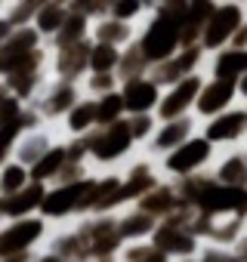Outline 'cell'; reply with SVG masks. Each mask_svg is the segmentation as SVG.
Instances as JSON below:
<instances>
[{
    "instance_id": "37",
    "label": "cell",
    "mask_w": 247,
    "mask_h": 262,
    "mask_svg": "<svg viewBox=\"0 0 247 262\" xmlns=\"http://www.w3.org/2000/svg\"><path fill=\"white\" fill-rule=\"evenodd\" d=\"M0 204H4V201H0ZM0 222H4V210H0Z\"/></svg>"
},
{
    "instance_id": "13",
    "label": "cell",
    "mask_w": 247,
    "mask_h": 262,
    "mask_svg": "<svg viewBox=\"0 0 247 262\" xmlns=\"http://www.w3.org/2000/svg\"><path fill=\"white\" fill-rule=\"evenodd\" d=\"M50 148H53V142H50V136H47V129H34V133H22V136L16 139V145H13L10 158L31 170V167H34V164L50 151Z\"/></svg>"
},
{
    "instance_id": "14",
    "label": "cell",
    "mask_w": 247,
    "mask_h": 262,
    "mask_svg": "<svg viewBox=\"0 0 247 262\" xmlns=\"http://www.w3.org/2000/svg\"><path fill=\"white\" fill-rule=\"evenodd\" d=\"M192 139V120L189 117H179V120H164V123H158L155 126V136H152V145L158 148V151H173V148H179L182 142H189Z\"/></svg>"
},
{
    "instance_id": "5",
    "label": "cell",
    "mask_w": 247,
    "mask_h": 262,
    "mask_svg": "<svg viewBox=\"0 0 247 262\" xmlns=\"http://www.w3.org/2000/svg\"><path fill=\"white\" fill-rule=\"evenodd\" d=\"M84 96H80V90H77V83H68V80H53V83H47L44 90H40V96L31 102V108L44 117V120H65V114L80 102Z\"/></svg>"
},
{
    "instance_id": "11",
    "label": "cell",
    "mask_w": 247,
    "mask_h": 262,
    "mask_svg": "<svg viewBox=\"0 0 247 262\" xmlns=\"http://www.w3.org/2000/svg\"><path fill=\"white\" fill-rule=\"evenodd\" d=\"M44 194L47 188L31 182L25 191L7 198L4 204H0V210H4V222H13V219H25V216H37L40 213V204H44Z\"/></svg>"
},
{
    "instance_id": "31",
    "label": "cell",
    "mask_w": 247,
    "mask_h": 262,
    "mask_svg": "<svg viewBox=\"0 0 247 262\" xmlns=\"http://www.w3.org/2000/svg\"><path fill=\"white\" fill-rule=\"evenodd\" d=\"M219 179H222V185H229V188L241 185V182H244V164H241L238 158H235V161H225L222 170H219Z\"/></svg>"
},
{
    "instance_id": "19",
    "label": "cell",
    "mask_w": 247,
    "mask_h": 262,
    "mask_svg": "<svg viewBox=\"0 0 247 262\" xmlns=\"http://www.w3.org/2000/svg\"><path fill=\"white\" fill-rule=\"evenodd\" d=\"M155 228H158V222L152 216H146L142 210H133L130 216L117 219V237H120V244L123 241H127V244H142V241H149L155 234Z\"/></svg>"
},
{
    "instance_id": "2",
    "label": "cell",
    "mask_w": 247,
    "mask_h": 262,
    "mask_svg": "<svg viewBox=\"0 0 247 262\" xmlns=\"http://www.w3.org/2000/svg\"><path fill=\"white\" fill-rule=\"evenodd\" d=\"M50 222L44 216H25L13 222H0V259L13 256H34L37 247L47 241Z\"/></svg>"
},
{
    "instance_id": "12",
    "label": "cell",
    "mask_w": 247,
    "mask_h": 262,
    "mask_svg": "<svg viewBox=\"0 0 247 262\" xmlns=\"http://www.w3.org/2000/svg\"><path fill=\"white\" fill-rule=\"evenodd\" d=\"M238 19H241L238 7H216V10H213V16L207 19L204 31H201L204 47H219V43H225V40L235 34Z\"/></svg>"
},
{
    "instance_id": "15",
    "label": "cell",
    "mask_w": 247,
    "mask_h": 262,
    "mask_svg": "<svg viewBox=\"0 0 247 262\" xmlns=\"http://www.w3.org/2000/svg\"><path fill=\"white\" fill-rule=\"evenodd\" d=\"M65 19H68V4H37L31 28L40 34V40H56Z\"/></svg>"
},
{
    "instance_id": "23",
    "label": "cell",
    "mask_w": 247,
    "mask_h": 262,
    "mask_svg": "<svg viewBox=\"0 0 247 262\" xmlns=\"http://www.w3.org/2000/svg\"><path fill=\"white\" fill-rule=\"evenodd\" d=\"M244 123H247V114H241V111H235V114H222V117H216L213 123H207L204 139H207V142L232 139V136H238L241 129H244Z\"/></svg>"
},
{
    "instance_id": "29",
    "label": "cell",
    "mask_w": 247,
    "mask_h": 262,
    "mask_svg": "<svg viewBox=\"0 0 247 262\" xmlns=\"http://www.w3.org/2000/svg\"><path fill=\"white\" fill-rule=\"evenodd\" d=\"M155 117L152 114H136V117H127V126H130V136L133 142H142V139H152L155 136Z\"/></svg>"
},
{
    "instance_id": "24",
    "label": "cell",
    "mask_w": 247,
    "mask_h": 262,
    "mask_svg": "<svg viewBox=\"0 0 247 262\" xmlns=\"http://www.w3.org/2000/svg\"><path fill=\"white\" fill-rule=\"evenodd\" d=\"M120 65V50L105 47V43H93L90 47V62H87V74H114Z\"/></svg>"
},
{
    "instance_id": "4",
    "label": "cell",
    "mask_w": 247,
    "mask_h": 262,
    "mask_svg": "<svg viewBox=\"0 0 247 262\" xmlns=\"http://www.w3.org/2000/svg\"><path fill=\"white\" fill-rule=\"evenodd\" d=\"M130 148H133V136H130L127 117L111 123V126H99L87 136V155L93 161H102V164H111V161L123 158Z\"/></svg>"
},
{
    "instance_id": "30",
    "label": "cell",
    "mask_w": 247,
    "mask_h": 262,
    "mask_svg": "<svg viewBox=\"0 0 247 262\" xmlns=\"http://www.w3.org/2000/svg\"><path fill=\"white\" fill-rule=\"evenodd\" d=\"M142 13V4H136V0H123V4H111L108 7V16L123 22V25H130V19H136Z\"/></svg>"
},
{
    "instance_id": "16",
    "label": "cell",
    "mask_w": 247,
    "mask_h": 262,
    "mask_svg": "<svg viewBox=\"0 0 247 262\" xmlns=\"http://www.w3.org/2000/svg\"><path fill=\"white\" fill-rule=\"evenodd\" d=\"M65 164H68V145H53V148L31 167V182H37V185H44V188L56 185V179H59V173H62Z\"/></svg>"
},
{
    "instance_id": "1",
    "label": "cell",
    "mask_w": 247,
    "mask_h": 262,
    "mask_svg": "<svg viewBox=\"0 0 247 262\" xmlns=\"http://www.w3.org/2000/svg\"><path fill=\"white\" fill-rule=\"evenodd\" d=\"M182 19H186L182 4L158 10V16L152 19V25L146 28V34L139 40V53H142L146 62L161 65V62H167L179 53V47H182Z\"/></svg>"
},
{
    "instance_id": "3",
    "label": "cell",
    "mask_w": 247,
    "mask_h": 262,
    "mask_svg": "<svg viewBox=\"0 0 247 262\" xmlns=\"http://www.w3.org/2000/svg\"><path fill=\"white\" fill-rule=\"evenodd\" d=\"M93 182L96 179L87 176V179L71 182V185H53V188H47L37 216H44L50 222V219H65V216L80 213V210H93Z\"/></svg>"
},
{
    "instance_id": "18",
    "label": "cell",
    "mask_w": 247,
    "mask_h": 262,
    "mask_svg": "<svg viewBox=\"0 0 247 262\" xmlns=\"http://www.w3.org/2000/svg\"><path fill=\"white\" fill-rule=\"evenodd\" d=\"M179 207V198H176V191H170V188H164V185H155L149 194H142L139 201H136V210H142L146 216H152L155 222L158 219H167V216H173V210Z\"/></svg>"
},
{
    "instance_id": "20",
    "label": "cell",
    "mask_w": 247,
    "mask_h": 262,
    "mask_svg": "<svg viewBox=\"0 0 247 262\" xmlns=\"http://www.w3.org/2000/svg\"><path fill=\"white\" fill-rule=\"evenodd\" d=\"M130 37H133V28L123 25V22H117V19H111V16L99 19V22L90 28V40H93V43H105V47H114V50H120Z\"/></svg>"
},
{
    "instance_id": "7",
    "label": "cell",
    "mask_w": 247,
    "mask_h": 262,
    "mask_svg": "<svg viewBox=\"0 0 247 262\" xmlns=\"http://www.w3.org/2000/svg\"><path fill=\"white\" fill-rule=\"evenodd\" d=\"M120 99H123V111L130 117L136 114H152L158 111V102H161V86L152 80V77H133V80H123V86L117 90Z\"/></svg>"
},
{
    "instance_id": "17",
    "label": "cell",
    "mask_w": 247,
    "mask_h": 262,
    "mask_svg": "<svg viewBox=\"0 0 247 262\" xmlns=\"http://www.w3.org/2000/svg\"><path fill=\"white\" fill-rule=\"evenodd\" d=\"M235 96V86L229 83V80H210V83H204L201 86V93H198V102H195V108L201 111V114H207V117H213V114H219L225 105H229V99Z\"/></svg>"
},
{
    "instance_id": "33",
    "label": "cell",
    "mask_w": 247,
    "mask_h": 262,
    "mask_svg": "<svg viewBox=\"0 0 247 262\" xmlns=\"http://www.w3.org/2000/svg\"><path fill=\"white\" fill-rule=\"evenodd\" d=\"M13 31H16V28L10 25V19H7L4 13H0V47H4V43H7V40L13 37Z\"/></svg>"
},
{
    "instance_id": "35",
    "label": "cell",
    "mask_w": 247,
    "mask_h": 262,
    "mask_svg": "<svg viewBox=\"0 0 247 262\" xmlns=\"http://www.w3.org/2000/svg\"><path fill=\"white\" fill-rule=\"evenodd\" d=\"M4 161H10V151H7L4 145H0V164H4Z\"/></svg>"
},
{
    "instance_id": "38",
    "label": "cell",
    "mask_w": 247,
    "mask_h": 262,
    "mask_svg": "<svg viewBox=\"0 0 247 262\" xmlns=\"http://www.w3.org/2000/svg\"><path fill=\"white\" fill-rule=\"evenodd\" d=\"M179 262H192V259H179Z\"/></svg>"
},
{
    "instance_id": "28",
    "label": "cell",
    "mask_w": 247,
    "mask_h": 262,
    "mask_svg": "<svg viewBox=\"0 0 247 262\" xmlns=\"http://www.w3.org/2000/svg\"><path fill=\"white\" fill-rule=\"evenodd\" d=\"M87 93H90V99L117 93V74H87Z\"/></svg>"
},
{
    "instance_id": "27",
    "label": "cell",
    "mask_w": 247,
    "mask_h": 262,
    "mask_svg": "<svg viewBox=\"0 0 247 262\" xmlns=\"http://www.w3.org/2000/svg\"><path fill=\"white\" fill-rule=\"evenodd\" d=\"M34 13H37L34 0H13V4H4V16L10 19L13 28H28L34 22Z\"/></svg>"
},
{
    "instance_id": "21",
    "label": "cell",
    "mask_w": 247,
    "mask_h": 262,
    "mask_svg": "<svg viewBox=\"0 0 247 262\" xmlns=\"http://www.w3.org/2000/svg\"><path fill=\"white\" fill-rule=\"evenodd\" d=\"M28 185H31V170L28 167H22L13 158L0 164V201H7V198L25 191Z\"/></svg>"
},
{
    "instance_id": "32",
    "label": "cell",
    "mask_w": 247,
    "mask_h": 262,
    "mask_svg": "<svg viewBox=\"0 0 247 262\" xmlns=\"http://www.w3.org/2000/svg\"><path fill=\"white\" fill-rule=\"evenodd\" d=\"M31 262H65L59 253H53V250H37L34 256H31Z\"/></svg>"
},
{
    "instance_id": "8",
    "label": "cell",
    "mask_w": 247,
    "mask_h": 262,
    "mask_svg": "<svg viewBox=\"0 0 247 262\" xmlns=\"http://www.w3.org/2000/svg\"><path fill=\"white\" fill-rule=\"evenodd\" d=\"M90 47L93 40H84V43H74V47H53V74L56 80H68L74 83L80 74H87V62H90Z\"/></svg>"
},
{
    "instance_id": "36",
    "label": "cell",
    "mask_w": 247,
    "mask_h": 262,
    "mask_svg": "<svg viewBox=\"0 0 247 262\" xmlns=\"http://www.w3.org/2000/svg\"><path fill=\"white\" fill-rule=\"evenodd\" d=\"M241 93H247V74L241 77Z\"/></svg>"
},
{
    "instance_id": "10",
    "label": "cell",
    "mask_w": 247,
    "mask_h": 262,
    "mask_svg": "<svg viewBox=\"0 0 247 262\" xmlns=\"http://www.w3.org/2000/svg\"><path fill=\"white\" fill-rule=\"evenodd\" d=\"M207 158H210V142L192 136L189 142H182L179 148H173V151L164 158V167H167L170 173H176V176H189V173H195Z\"/></svg>"
},
{
    "instance_id": "22",
    "label": "cell",
    "mask_w": 247,
    "mask_h": 262,
    "mask_svg": "<svg viewBox=\"0 0 247 262\" xmlns=\"http://www.w3.org/2000/svg\"><path fill=\"white\" fill-rule=\"evenodd\" d=\"M65 129L71 136H77V139H84V136H90L93 129H99L96 126V102L93 99H80L68 114H65Z\"/></svg>"
},
{
    "instance_id": "9",
    "label": "cell",
    "mask_w": 247,
    "mask_h": 262,
    "mask_svg": "<svg viewBox=\"0 0 247 262\" xmlns=\"http://www.w3.org/2000/svg\"><path fill=\"white\" fill-rule=\"evenodd\" d=\"M192 201L204 213H222V210H241V207H247V194L241 188H229V185H198L192 191Z\"/></svg>"
},
{
    "instance_id": "6",
    "label": "cell",
    "mask_w": 247,
    "mask_h": 262,
    "mask_svg": "<svg viewBox=\"0 0 247 262\" xmlns=\"http://www.w3.org/2000/svg\"><path fill=\"white\" fill-rule=\"evenodd\" d=\"M201 86H204V80H201L198 74H192V77H182L179 83H173L167 93H161V102H158V117H161V123H164V120H179V117H186V111L198 102Z\"/></svg>"
},
{
    "instance_id": "34",
    "label": "cell",
    "mask_w": 247,
    "mask_h": 262,
    "mask_svg": "<svg viewBox=\"0 0 247 262\" xmlns=\"http://www.w3.org/2000/svg\"><path fill=\"white\" fill-rule=\"evenodd\" d=\"M0 262H31V256H13V259H0Z\"/></svg>"
},
{
    "instance_id": "25",
    "label": "cell",
    "mask_w": 247,
    "mask_h": 262,
    "mask_svg": "<svg viewBox=\"0 0 247 262\" xmlns=\"http://www.w3.org/2000/svg\"><path fill=\"white\" fill-rule=\"evenodd\" d=\"M93 102H96V126H111V123L123 120V114H127L120 93H108V96L93 99Z\"/></svg>"
},
{
    "instance_id": "26",
    "label": "cell",
    "mask_w": 247,
    "mask_h": 262,
    "mask_svg": "<svg viewBox=\"0 0 247 262\" xmlns=\"http://www.w3.org/2000/svg\"><path fill=\"white\" fill-rule=\"evenodd\" d=\"M247 71V50H229L216 59V80H229Z\"/></svg>"
}]
</instances>
